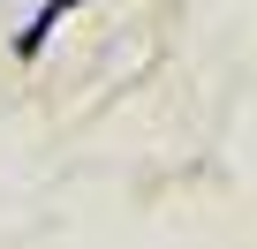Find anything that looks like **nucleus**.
I'll return each mask as SVG.
<instances>
[{
  "label": "nucleus",
  "mask_w": 257,
  "mask_h": 249,
  "mask_svg": "<svg viewBox=\"0 0 257 249\" xmlns=\"http://www.w3.org/2000/svg\"><path fill=\"white\" fill-rule=\"evenodd\" d=\"M68 8H83V0H46V8L31 16V31H16V53H38V46H46V31H53Z\"/></svg>",
  "instance_id": "obj_1"
}]
</instances>
